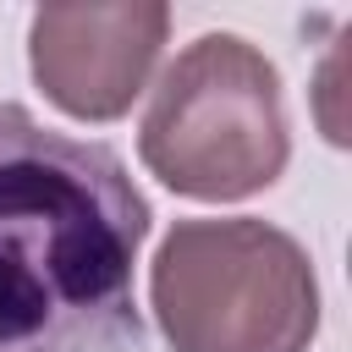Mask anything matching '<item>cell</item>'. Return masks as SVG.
Returning a JSON list of instances; mask_svg holds the SVG:
<instances>
[{
    "mask_svg": "<svg viewBox=\"0 0 352 352\" xmlns=\"http://www.w3.org/2000/svg\"><path fill=\"white\" fill-rule=\"evenodd\" d=\"M148 226L116 148L0 104V352H143Z\"/></svg>",
    "mask_w": 352,
    "mask_h": 352,
    "instance_id": "6da1fadb",
    "label": "cell"
},
{
    "mask_svg": "<svg viewBox=\"0 0 352 352\" xmlns=\"http://www.w3.org/2000/svg\"><path fill=\"white\" fill-rule=\"evenodd\" d=\"M148 308L170 352H308L319 275L270 220H176L148 264Z\"/></svg>",
    "mask_w": 352,
    "mask_h": 352,
    "instance_id": "7a4b0ae2",
    "label": "cell"
},
{
    "mask_svg": "<svg viewBox=\"0 0 352 352\" xmlns=\"http://www.w3.org/2000/svg\"><path fill=\"white\" fill-rule=\"evenodd\" d=\"M138 154L182 198L231 204L264 192L292 160L280 72L236 33L192 38L148 94Z\"/></svg>",
    "mask_w": 352,
    "mask_h": 352,
    "instance_id": "3957f363",
    "label": "cell"
},
{
    "mask_svg": "<svg viewBox=\"0 0 352 352\" xmlns=\"http://www.w3.org/2000/svg\"><path fill=\"white\" fill-rule=\"evenodd\" d=\"M170 33V6H44L28 22V66L55 110L72 121H121L148 88Z\"/></svg>",
    "mask_w": 352,
    "mask_h": 352,
    "instance_id": "277c9868",
    "label": "cell"
}]
</instances>
